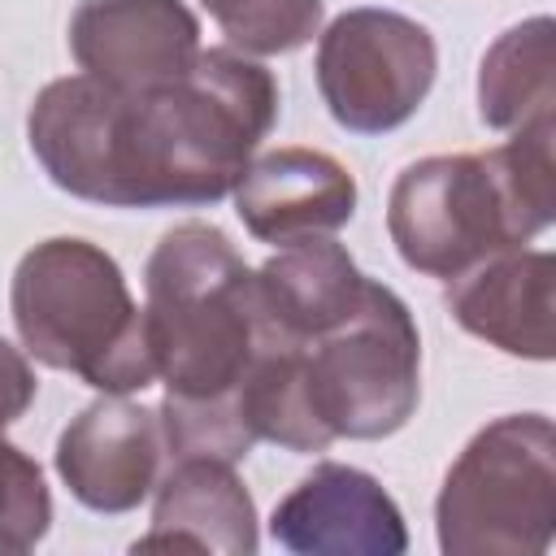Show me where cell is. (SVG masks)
<instances>
[{"instance_id": "obj_1", "label": "cell", "mask_w": 556, "mask_h": 556, "mask_svg": "<svg viewBox=\"0 0 556 556\" xmlns=\"http://www.w3.org/2000/svg\"><path fill=\"white\" fill-rule=\"evenodd\" d=\"M278 122L274 74L235 48H200L161 87L117 91L91 74L52 78L26 113L43 174L104 208H200L235 191Z\"/></svg>"}, {"instance_id": "obj_2", "label": "cell", "mask_w": 556, "mask_h": 556, "mask_svg": "<svg viewBox=\"0 0 556 556\" xmlns=\"http://www.w3.org/2000/svg\"><path fill=\"white\" fill-rule=\"evenodd\" d=\"M143 291L156 382H165L156 413L169 460H243L256 447L243 421V387L274 339L256 269L213 222H178L156 239Z\"/></svg>"}, {"instance_id": "obj_3", "label": "cell", "mask_w": 556, "mask_h": 556, "mask_svg": "<svg viewBox=\"0 0 556 556\" xmlns=\"http://www.w3.org/2000/svg\"><path fill=\"white\" fill-rule=\"evenodd\" d=\"M421 400V334L408 304L365 287L356 313L295 343L274 334L243 387L252 439L287 452H326L334 439H387Z\"/></svg>"}, {"instance_id": "obj_4", "label": "cell", "mask_w": 556, "mask_h": 556, "mask_svg": "<svg viewBox=\"0 0 556 556\" xmlns=\"http://www.w3.org/2000/svg\"><path fill=\"white\" fill-rule=\"evenodd\" d=\"M556 117L508 130L491 152H443L400 169L387 195V235L400 261L430 278L521 248L556 222Z\"/></svg>"}, {"instance_id": "obj_5", "label": "cell", "mask_w": 556, "mask_h": 556, "mask_svg": "<svg viewBox=\"0 0 556 556\" xmlns=\"http://www.w3.org/2000/svg\"><path fill=\"white\" fill-rule=\"evenodd\" d=\"M9 313L26 356L83 378L100 395L156 382L148 317L122 265L91 239L56 235L35 243L13 269Z\"/></svg>"}, {"instance_id": "obj_6", "label": "cell", "mask_w": 556, "mask_h": 556, "mask_svg": "<svg viewBox=\"0 0 556 556\" xmlns=\"http://www.w3.org/2000/svg\"><path fill=\"white\" fill-rule=\"evenodd\" d=\"M447 556H539L556 534V426L547 413L486 421L447 465L434 500Z\"/></svg>"}, {"instance_id": "obj_7", "label": "cell", "mask_w": 556, "mask_h": 556, "mask_svg": "<svg viewBox=\"0 0 556 556\" xmlns=\"http://www.w3.org/2000/svg\"><path fill=\"white\" fill-rule=\"evenodd\" d=\"M317 91L330 117L352 135H387L404 126L434 87V35L395 9H348L317 30Z\"/></svg>"}, {"instance_id": "obj_8", "label": "cell", "mask_w": 556, "mask_h": 556, "mask_svg": "<svg viewBox=\"0 0 556 556\" xmlns=\"http://www.w3.org/2000/svg\"><path fill=\"white\" fill-rule=\"evenodd\" d=\"M169 443L156 408L126 395H100L56 439V473L70 495L91 513L139 508L165 469Z\"/></svg>"}, {"instance_id": "obj_9", "label": "cell", "mask_w": 556, "mask_h": 556, "mask_svg": "<svg viewBox=\"0 0 556 556\" xmlns=\"http://www.w3.org/2000/svg\"><path fill=\"white\" fill-rule=\"evenodd\" d=\"M200 48V17L182 0H78L70 17V56L117 91L182 78Z\"/></svg>"}, {"instance_id": "obj_10", "label": "cell", "mask_w": 556, "mask_h": 556, "mask_svg": "<svg viewBox=\"0 0 556 556\" xmlns=\"http://www.w3.org/2000/svg\"><path fill=\"white\" fill-rule=\"evenodd\" d=\"M269 534L300 556H400L404 513L382 482L356 465L321 460L274 508Z\"/></svg>"}, {"instance_id": "obj_11", "label": "cell", "mask_w": 556, "mask_h": 556, "mask_svg": "<svg viewBox=\"0 0 556 556\" xmlns=\"http://www.w3.org/2000/svg\"><path fill=\"white\" fill-rule=\"evenodd\" d=\"M556 256L543 248H504L443 282V304L460 330L521 361L556 356Z\"/></svg>"}, {"instance_id": "obj_12", "label": "cell", "mask_w": 556, "mask_h": 556, "mask_svg": "<svg viewBox=\"0 0 556 556\" xmlns=\"http://www.w3.org/2000/svg\"><path fill=\"white\" fill-rule=\"evenodd\" d=\"M235 213L261 243L334 235L356 213V178L321 148H274L252 156L235 182Z\"/></svg>"}, {"instance_id": "obj_13", "label": "cell", "mask_w": 556, "mask_h": 556, "mask_svg": "<svg viewBox=\"0 0 556 556\" xmlns=\"http://www.w3.org/2000/svg\"><path fill=\"white\" fill-rule=\"evenodd\" d=\"M135 547H195L222 556H252L261 547L256 504L235 460L222 456H174L156 482L152 530Z\"/></svg>"}, {"instance_id": "obj_14", "label": "cell", "mask_w": 556, "mask_h": 556, "mask_svg": "<svg viewBox=\"0 0 556 556\" xmlns=\"http://www.w3.org/2000/svg\"><path fill=\"white\" fill-rule=\"evenodd\" d=\"M369 278L356 269L343 243L330 235L295 239L278 248L256 269V291L265 304V317L278 334L304 343L330 326H339L348 313H356Z\"/></svg>"}, {"instance_id": "obj_15", "label": "cell", "mask_w": 556, "mask_h": 556, "mask_svg": "<svg viewBox=\"0 0 556 556\" xmlns=\"http://www.w3.org/2000/svg\"><path fill=\"white\" fill-rule=\"evenodd\" d=\"M478 117L491 130H521L556 117V22L547 13L508 26L478 65Z\"/></svg>"}, {"instance_id": "obj_16", "label": "cell", "mask_w": 556, "mask_h": 556, "mask_svg": "<svg viewBox=\"0 0 556 556\" xmlns=\"http://www.w3.org/2000/svg\"><path fill=\"white\" fill-rule=\"evenodd\" d=\"M226 43L248 56H282L321 30L326 0H200Z\"/></svg>"}, {"instance_id": "obj_17", "label": "cell", "mask_w": 556, "mask_h": 556, "mask_svg": "<svg viewBox=\"0 0 556 556\" xmlns=\"http://www.w3.org/2000/svg\"><path fill=\"white\" fill-rule=\"evenodd\" d=\"M52 526V495L35 456L4 439L0 426V556L30 552Z\"/></svg>"}, {"instance_id": "obj_18", "label": "cell", "mask_w": 556, "mask_h": 556, "mask_svg": "<svg viewBox=\"0 0 556 556\" xmlns=\"http://www.w3.org/2000/svg\"><path fill=\"white\" fill-rule=\"evenodd\" d=\"M39 378L26 361L22 348H13L9 339H0V426H13L30 404H35Z\"/></svg>"}]
</instances>
